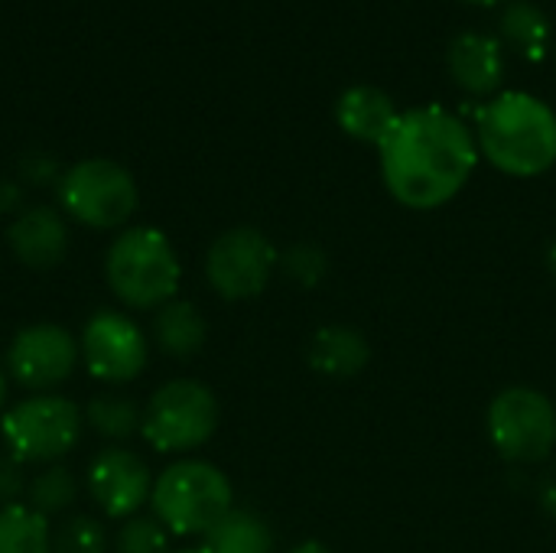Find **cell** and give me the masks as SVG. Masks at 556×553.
Returning a JSON list of instances; mask_svg holds the SVG:
<instances>
[{
	"mask_svg": "<svg viewBox=\"0 0 556 553\" xmlns=\"http://www.w3.org/2000/svg\"><path fill=\"white\" fill-rule=\"evenodd\" d=\"M3 401H7V378H3V372H0V407H3Z\"/></svg>",
	"mask_w": 556,
	"mask_h": 553,
	"instance_id": "31",
	"label": "cell"
},
{
	"mask_svg": "<svg viewBox=\"0 0 556 553\" xmlns=\"http://www.w3.org/2000/svg\"><path fill=\"white\" fill-rule=\"evenodd\" d=\"M176 553H208L205 548H192V551H176Z\"/></svg>",
	"mask_w": 556,
	"mask_h": 553,
	"instance_id": "32",
	"label": "cell"
},
{
	"mask_svg": "<svg viewBox=\"0 0 556 553\" xmlns=\"http://www.w3.org/2000/svg\"><path fill=\"white\" fill-rule=\"evenodd\" d=\"M75 492H78V486H75V479H72V473H68L65 466H49V469H42V473L26 486L29 508L39 512L42 518L65 512V508L75 502Z\"/></svg>",
	"mask_w": 556,
	"mask_h": 553,
	"instance_id": "22",
	"label": "cell"
},
{
	"mask_svg": "<svg viewBox=\"0 0 556 553\" xmlns=\"http://www.w3.org/2000/svg\"><path fill=\"white\" fill-rule=\"evenodd\" d=\"M218 430L215 394L192 378L166 381L143 407L140 433L160 453H192Z\"/></svg>",
	"mask_w": 556,
	"mask_h": 553,
	"instance_id": "6",
	"label": "cell"
},
{
	"mask_svg": "<svg viewBox=\"0 0 556 553\" xmlns=\"http://www.w3.org/2000/svg\"><path fill=\"white\" fill-rule=\"evenodd\" d=\"M52 553H108L104 528L88 515L65 518L52 535Z\"/></svg>",
	"mask_w": 556,
	"mask_h": 553,
	"instance_id": "23",
	"label": "cell"
},
{
	"mask_svg": "<svg viewBox=\"0 0 556 553\" xmlns=\"http://www.w3.org/2000/svg\"><path fill=\"white\" fill-rule=\"evenodd\" d=\"M538 502H541L544 515H551L556 521V466H551L541 476V482H538Z\"/></svg>",
	"mask_w": 556,
	"mask_h": 553,
	"instance_id": "27",
	"label": "cell"
},
{
	"mask_svg": "<svg viewBox=\"0 0 556 553\" xmlns=\"http://www.w3.org/2000/svg\"><path fill=\"white\" fill-rule=\"evenodd\" d=\"M485 430L502 460L518 466H541L556 450L554 401L531 385H511L492 398Z\"/></svg>",
	"mask_w": 556,
	"mask_h": 553,
	"instance_id": "5",
	"label": "cell"
},
{
	"mask_svg": "<svg viewBox=\"0 0 556 553\" xmlns=\"http://www.w3.org/2000/svg\"><path fill=\"white\" fill-rule=\"evenodd\" d=\"M81 433V411L59 394H33L0 420L7 456L20 466L62 460Z\"/></svg>",
	"mask_w": 556,
	"mask_h": 553,
	"instance_id": "7",
	"label": "cell"
},
{
	"mask_svg": "<svg viewBox=\"0 0 556 553\" xmlns=\"http://www.w3.org/2000/svg\"><path fill=\"white\" fill-rule=\"evenodd\" d=\"M498 39L521 59L541 62L551 49V20L531 0H511L498 16Z\"/></svg>",
	"mask_w": 556,
	"mask_h": 553,
	"instance_id": "18",
	"label": "cell"
},
{
	"mask_svg": "<svg viewBox=\"0 0 556 553\" xmlns=\"http://www.w3.org/2000/svg\"><path fill=\"white\" fill-rule=\"evenodd\" d=\"M280 271L303 290H313L329 274V257L316 244H293L280 254Z\"/></svg>",
	"mask_w": 556,
	"mask_h": 553,
	"instance_id": "24",
	"label": "cell"
},
{
	"mask_svg": "<svg viewBox=\"0 0 556 553\" xmlns=\"http://www.w3.org/2000/svg\"><path fill=\"white\" fill-rule=\"evenodd\" d=\"M280 254L261 228L238 225L222 231L205 251V280L208 287L231 303L254 300L267 290Z\"/></svg>",
	"mask_w": 556,
	"mask_h": 553,
	"instance_id": "9",
	"label": "cell"
},
{
	"mask_svg": "<svg viewBox=\"0 0 556 553\" xmlns=\"http://www.w3.org/2000/svg\"><path fill=\"white\" fill-rule=\"evenodd\" d=\"M78 342L68 329L55 323H36L13 336L7 349L10 378L26 391H52L75 372Z\"/></svg>",
	"mask_w": 556,
	"mask_h": 553,
	"instance_id": "11",
	"label": "cell"
},
{
	"mask_svg": "<svg viewBox=\"0 0 556 553\" xmlns=\"http://www.w3.org/2000/svg\"><path fill=\"white\" fill-rule=\"evenodd\" d=\"M208 553H274L277 541L270 525L244 508H231L208 535L205 544Z\"/></svg>",
	"mask_w": 556,
	"mask_h": 553,
	"instance_id": "19",
	"label": "cell"
},
{
	"mask_svg": "<svg viewBox=\"0 0 556 553\" xmlns=\"http://www.w3.org/2000/svg\"><path fill=\"white\" fill-rule=\"evenodd\" d=\"M85 420L94 433L108 437V440H127L140 430L143 411L130 401V398H117V394H101L88 404Z\"/></svg>",
	"mask_w": 556,
	"mask_h": 553,
	"instance_id": "21",
	"label": "cell"
},
{
	"mask_svg": "<svg viewBox=\"0 0 556 553\" xmlns=\"http://www.w3.org/2000/svg\"><path fill=\"white\" fill-rule=\"evenodd\" d=\"M7 241L16 261H23L33 271H49L62 264L68 251V228L55 209L36 205L13 218V225L7 228Z\"/></svg>",
	"mask_w": 556,
	"mask_h": 553,
	"instance_id": "14",
	"label": "cell"
},
{
	"mask_svg": "<svg viewBox=\"0 0 556 553\" xmlns=\"http://www.w3.org/2000/svg\"><path fill=\"white\" fill-rule=\"evenodd\" d=\"M117 553H169V531L156 518H127L114 538Z\"/></svg>",
	"mask_w": 556,
	"mask_h": 553,
	"instance_id": "25",
	"label": "cell"
},
{
	"mask_svg": "<svg viewBox=\"0 0 556 553\" xmlns=\"http://www.w3.org/2000/svg\"><path fill=\"white\" fill-rule=\"evenodd\" d=\"M153 518L179 538H205L231 508L235 492L228 476L205 460H179L153 482Z\"/></svg>",
	"mask_w": 556,
	"mask_h": 553,
	"instance_id": "4",
	"label": "cell"
},
{
	"mask_svg": "<svg viewBox=\"0 0 556 553\" xmlns=\"http://www.w3.org/2000/svg\"><path fill=\"white\" fill-rule=\"evenodd\" d=\"M547 271H551V277L556 280V238L551 241V248H547Z\"/></svg>",
	"mask_w": 556,
	"mask_h": 553,
	"instance_id": "29",
	"label": "cell"
},
{
	"mask_svg": "<svg viewBox=\"0 0 556 553\" xmlns=\"http://www.w3.org/2000/svg\"><path fill=\"white\" fill-rule=\"evenodd\" d=\"M446 68L459 91L472 98H495L505 85V46L492 33L466 29L446 49Z\"/></svg>",
	"mask_w": 556,
	"mask_h": 553,
	"instance_id": "13",
	"label": "cell"
},
{
	"mask_svg": "<svg viewBox=\"0 0 556 553\" xmlns=\"http://www.w3.org/2000/svg\"><path fill=\"white\" fill-rule=\"evenodd\" d=\"M26 482H23V466L13 456H0V508L20 505Z\"/></svg>",
	"mask_w": 556,
	"mask_h": 553,
	"instance_id": "26",
	"label": "cell"
},
{
	"mask_svg": "<svg viewBox=\"0 0 556 553\" xmlns=\"http://www.w3.org/2000/svg\"><path fill=\"white\" fill-rule=\"evenodd\" d=\"M463 3H472V7H498L505 0H463Z\"/></svg>",
	"mask_w": 556,
	"mask_h": 553,
	"instance_id": "30",
	"label": "cell"
},
{
	"mask_svg": "<svg viewBox=\"0 0 556 553\" xmlns=\"http://www.w3.org/2000/svg\"><path fill=\"white\" fill-rule=\"evenodd\" d=\"M88 492L108 518L127 521L150 502L153 476L134 450L108 447L88 466Z\"/></svg>",
	"mask_w": 556,
	"mask_h": 553,
	"instance_id": "12",
	"label": "cell"
},
{
	"mask_svg": "<svg viewBox=\"0 0 556 553\" xmlns=\"http://www.w3.org/2000/svg\"><path fill=\"white\" fill-rule=\"evenodd\" d=\"M306 359L309 368L323 378H336V381H349L355 375H362L371 362V342L365 339V332H358L355 326H323L313 332L309 345H306Z\"/></svg>",
	"mask_w": 556,
	"mask_h": 553,
	"instance_id": "16",
	"label": "cell"
},
{
	"mask_svg": "<svg viewBox=\"0 0 556 553\" xmlns=\"http://www.w3.org/2000/svg\"><path fill=\"white\" fill-rule=\"evenodd\" d=\"M479 153L505 176L534 179L556 166L554 108L528 91H498L479 111Z\"/></svg>",
	"mask_w": 556,
	"mask_h": 553,
	"instance_id": "2",
	"label": "cell"
},
{
	"mask_svg": "<svg viewBox=\"0 0 556 553\" xmlns=\"http://www.w3.org/2000/svg\"><path fill=\"white\" fill-rule=\"evenodd\" d=\"M0 553H52L49 521L29 505L0 508Z\"/></svg>",
	"mask_w": 556,
	"mask_h": 553,
	"instance_id": "20",
	"label": "cell"
},
{
	"mask_svg": "<svg viewBox=\"0 0 556 553\" xmlns=\"http://www.w3.org/2000/svg\"><path fill=\"white\" fill-rule=\"evenodd\" d=\"M401 117L394 98L378 85H352L336 101V124L345 137L378 147Z\"/></svg>",
	"mask_w": 556,
	"mask_h": 553,
	"instance_id": "15",
	"label": "cell"
},
{
	"mask_svg": "<svg viewBox=\"0 0 556 553\" xmlns=\"http://www.w3.org/2000/svg\"><path fill=\"white\" fill-rule=\"evenodd\" d=\"M381 179L391 199L410 212L453 202L476 173L479 143L463 117L440 104L401 111L378 143Z\"/></svg>",
	"mask_w": 556,
	"mask_h": 553,
	"instance_id": "1",
	"label": "cell"
},
{
	"mask_svg": "<svg viewBox=\"0 0 556 553\" xmlns=\"http://www.w3.org/2000/svg\"><path fill=\"white\" fill-rule=\"evenodd\" d=\"M62 209L88 228H121L137 212V183L114 160H81L59 179Z\"/></svg>",
	"mask_w": 556,
	"mask_h": 553,
	"instance_id": "8",
	"label": "cell"
},
{
	"mask_svg": "<svg viewBox=\"0 0 556 553\" xmlns=\"http://www.w3.org/2000/svg\"><path fill=\"white\" fill-rule=\"evenodd\" d=\"M208 336V326L195 303L189 300H169L153 316V342L169 359H192L202 352Z\"/></svg>",
	"mask_w": 556,
	"mask_h": 553,
	"instance_id": "17",
	"label": "cell"
},
{
	"mask_svg": "<svg viewBox=\"0 0 556 553\" xmlns=\"http://www.w3.org/2000/svg\"><path fill=\"white\" fill-rule=\"evenodd\" d=\"M287 553H332L323 541H303V544H296V548H290Z\"/></svg>",
	"mask_w": 556,
	"mask_h": 553,
	"instance_id": "28",
	"label": "cell"
},
{
	"mask_svg": "<svg viewBox=\"0 0 556 553\" xmlns=\"http://www.w3.org/2000/svg\"><path fill=\"white\" fill-rule=\"evenodd\" d=\"M78 352L91 378L104 385H124V381H134L147 368L150 342L130 316L117 310H98L85 323Z\"/></svg>",
	"mask_w": 556,
	"mask_h": 553,
	"instance_id": "10",
	"label": "cell"
},
{
	"mask_svg": "<svg viewBox=\"0 0 556 553\" xmlns=\"http://www.w3.org/2000/svg\"><path fill=\"white\" fill-rule=\"evenodd\" d=\"M111 293L130 310H160L179 290V257L160 228H127L104 254Z\"/></svg>",
	"mask_w": 556,
	"mask_h": 553,
	"instance_id": "3",
	"label": "cell"
}]
</instances>
